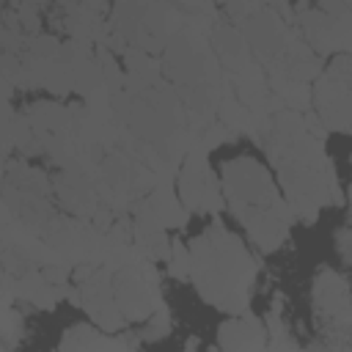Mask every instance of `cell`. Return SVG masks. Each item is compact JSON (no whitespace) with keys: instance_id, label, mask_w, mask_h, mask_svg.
Listing matches in <instances>:
<instances>
[{"instance_id":"cell-1","label":"cell","mask_w":352,"mask_h":352,"mask_svg":"<svg viewBox=\"0 0 352 352\" xmlns=\"http://www.w3.org/2000/svg\"><path fill=\"white\" fill-rule=\"evenodd\" d=\"M113 294H116V302L124 319H143L151 314V286L140 275H132L129 270L121 272Z\"/></svg>"},{"instance_id":"cell-2","label":"cell","mask_w":352,"mask_h":352,"mask_svg":"<svg viewBox=\"0 0 352 352\" xmlns=\"http://www.w3.org/2000/svg\"><path fill=\"white\" fill-rule=\"evenodd\" d=\"M151 209H154V214L160 217V223L162 226H182L184 223V217H187V212H184V204H179V198H176V192L165 184V187H160L154 195H151V204H148Z\"/></svg>"},{"instance_id":"cell-3","label":"cell","mask_w":352,"mask_h":352,"mask_svg":"<svg viewBox=\"0 0 352 352\" xmlns=\"http://www.w3.org/2000/svg\"><path fill=\"white\" fill-rule=\"evenodd\" d=\"M168 270L173 278H190L192 275V256H190V248H184L182 242H173L170 250H168Z\"/></svg>"},{"instance_id":"cell-4","label":"cell","mask_w":352,"mask_h":352,"mask_svg":"<svg viewBox=\"0 0 352 352\" xmlns=\"http://www.w3.org/2000/svg\"><path fill=\"white\" fill-rule=\"evenodd\" d=\"M168 327H170V322H168V316H165V311H157L154 314V319L148 322V327H146V338L151 341V338H162V336H168Z\"/></svg>"},{"instance_id":"cell-5","label":"cell","mask_w":352,"mask_h":352,"mask_svg":"<svg viewBox=\"0 0 352 352\" xmlns=\"http://www.w3.org/2000/svg\"><path fill=\"white\" fill-rule=\"evenodd\" d=\"M336 250L341 253V258L346 264H352V228H341L336 234Z\"/></svg>"},{"instance_id":"cell-6","label":"cell","mask_w":352,"mask_h":352,"mask_svg":"<svg viewBox=\"0 0 352 352\" xmlns=\"http://www.w3.org/2000/svg\"><path fill=\"white\" fill-rule=\"evenodd\" d=\"M349 165H352V151H349Z\"/></svg>"}]
</instances>
